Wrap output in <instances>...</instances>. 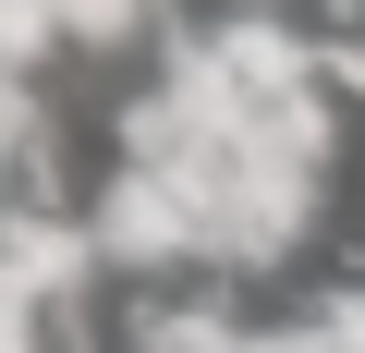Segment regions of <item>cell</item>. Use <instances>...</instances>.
I'll return each instance as SVG.
<instances>
[{
  "label": "cell",
  "instance_id": "1",
  "mask_svg": "<svg viewBox=\"0 0 365 353\" xmlns=\"http://www.w3.org/2000/svg\"><path fill=\"white\" fill-rule=\"evenodd\" d=\"M98 256L122 268H182V256H207V208L182 170H110V195H98Z\"/></svg>",
  "mask_w": 365,
  "mask_h": 353
},
{
  "label": "cell",
  "instance_id": "2",
  "mask_svg": "<svg viewBox=\"0 0 365 353\" xmlns=\"http://www.w3.org/2000/svg\"><path fill=\"white\" fill-rule=\"evenodd\" d=\"M86 256H98V232H73L49 208H13V220H0V292H13L25 317H61L86 292Z\"/></svg>",
  "mask_w": 365,
  "mask_h": 353
},
{
  "label": "cell",
  "instance_id": "3",
  "mask_svg": "<svg viewBox=\"0 0 365 353\" xmlns=\"http://www.w3.org/2000/svg\"><path fill=\"white\" fill-rule=\"evenodd\" d=\"M207 61L232 73V98H244V110H268V98H304V86H317V49H304L292 25H268V13H232V25L207 37Z\"/></svg>",
  "mask_w": 365,
  "mask_h": 353
},
{
  "label": "cell",
  "instance_id": "4",
  "mask_svg": "<svg viewBox=\"0 0 365 353\" xmlns=\"http://www.w3.org/2000/svg\"><path fill=\"white\" fill-rule=\"evenodd\" d=\"M244 146H256V158H280V170H329V146H341V122H329V98L304 86V98H268V110L244 122Z\"/></svg>",
  "mask_w": 365,
  "mask_h": 353
},
{
  "label": "cell",
  "instance_id": "5",
  "mask_svg": "<svg viewBox=\"0 0 365 353\" xmlns=\"http://www.w3.org/2000/svg\"><path fill=\"white\" fill-rule=\"evenodd\" d=\"M61 37V0H0V73H13V61H37Z\"/></svg>",
  "mask_w": 365,
  "mask_h": 353
},
{
  "label": "cell",
  "instance_id": "6",
  "mask_svg": "<svg viewBox=\"0 0 365 353\" xmlns=\"http://www.w3.org/2000/svg\"><path fill=\"white\" fill-rule=\"evenodd\" d=\"M134 25H146V0H61V37H86V49H110Z\"/></svg>",
  "mask_w": 365,
  "mask_h": 353
},
{
  "label": "cell",
  "instance_id": "7",
  "mask_svg": "<svg viewBox=\"0 0 365 353\" xmlns=\"http://www.w3.org/2000/svg\"><path fill=\"white\" fill-rule=\"evenodd\" d=\"M317 86H341V98H365V49H353V37H317Z\"/></svg>",
  "mask_w": 365,
  "mask_h": 353
},
{
  "label": "cell",
  "instance_id": "8",
  "mask_svg": "<svg viewBox=\"0 0 365 353\" xmlns=\"http://www.w3.org/2000/svg\"><path fill=\"white\" fill-rule=\"evenodd\" d=\"M0 353H37V317H25L13 292H0Z\"/></svg>",
  "mask_w": 365,
  "mask_h": 353
}]
</instances>
